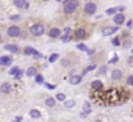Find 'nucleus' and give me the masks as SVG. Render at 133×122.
I'll use <instances>...</instances> for the list:
<instances>
[{
    "mask_svg": "<svg viewBox=\"0 0 133 122\" xmlns=\"http://www.w3.org/2000/svg\"><path fill=\"white\" fill-rule=\"evenodd\" d=\"M91 99L102 106H113V105H121L128 99V91L124 88H110V89H102V91H92Z\"/></svg>",
    "mask_w": 133,
    "mask_h": 122,
    "instance_id": "nucleus-1",
    "label": "nucleus"
},
{
    "mask_svg": "<svg viewBox=\"0 0 133 122\" xmlns=\"http://www.w3.org/2000/svg\"><path fill=\"white\" fill-rule=\"evenodd\" d=\"M77 8H78L77 0H64V3H63V13L64 14L71 16V14H74L77 11Z\"/></svg>",
    "mask_w": 133,
    "mask_h": 122,
    "instance_id": "nucleus-2",
    "label": "nucleus"
},
{
    "mask_svg": "<svg viewBox=\"0 0 133 122\" xmlns=\"http://www.w3.org/2000/svg\"><path fill=\"white\" fill-rule=\"evenodd\" d=\"M30 33H31L33 36H42V35L45 33V27H44L42 24H33V25L30 27Z\"/></svg>",
    "mask_w": 133,
    "mask_h": 122,
    "instance_id": "nucleus-3",
    "label": "nucleus"
},
{
    "mask_svg": "<svg viewBox=\"0 0 133 122\" xmlns=\"http://www.w3.org/2000/svg\"><path fill=\"white\" fill-rule=\"evenodd\" d=\"M6 33H8L10 38H19V36H22V30H21V27H17V25L8 27V28H6Z\"/></svg>",
    "mask_w": 133,
    "mask_h": 122,
    "instance_id": "nucleus-4",
    "label": "nucleus"
},
{
    "mask_svg": "<svg viewBox=\"0 0 133 122\" xmlns=\"http://www.w3.org/2000/svg\"><path fill=\"white\" fill-rule=\"evenodd\" d=\"M86 36H88L86 28H75V30L72 31V38H74V39H85Z\"/></svg>",
    "mask_w": 133,
    "mask_h": 122,
    "instance_id": "nucleus-5",
    "label": "nucleus"
},
{
    "mask_svg": "<svg viewBox=\"0 0 133 122\" xmlns=\"http://www.w3.org/2000/svg\"><path fill=\"white\" fill-rule=\"evenodd\" d=\"M96 11H97V5L94 2H88L85 5V14L86 16H92V14H96Z\"/></svg>",
    "mask_w": 133,
    "mask_h": 122,
    "instance_id": "nucleus-6",
    "label": "nucleus"
},
{
    "mask_svg": "<svg viewBox=\"0 0 133 122\" xmlns=\"http://www.w3.org/2000/svg\"><path fill=\"white\" fill-rule=\"evenodd\" d=\"M71 38H72V28H71V27L63 28V33H61V39H63V42H69Z\"/></svg>",
    "mask_w": 133,
    "mask_h": 122,
    "instance_id": "nucleus-7",
    "label": "nucleus"
},
{
    "mask_svg": "<svg viewBox=\"0 0 133 122\" xmlns=\"http://www.w3.org/2000/svg\"><path fill=\"white\" fill-rule=\"evenodd\" d=\"M13 5L16 8H21V10H28L30 8L28 0H13Z\"/></svg>",
    "mask_w": 133,
    "mask_h": 122,
    "instance_id": "nucleus-8",
    "label": "nucleus"
},
{
    "mask_svg": "<svg viewBox=\"0 0 133 122\" xmlns=\"http://www.w3.org/2000/svg\"><path fill=\"white\" fill-rule=\"evenodd\" d=\"M117 30H119V27H116V25H114V27H113V25H111V27H105V28L102 30V36H113L114 33H117Z\"/></svg>",
    "mask_w": 133,
    "mask_h": 122,
    "instance_id": "nucleus-9",
    "label": "nucleus"
},
{
    "mask_svg": "<svg viewBox=\"0 0 133 122\" xmlns=\"http://www.w3.org/2000/svg\"><path fill=\"white\" fill-rule=\"evenodd\" d=\"M59 36H61V30H59V28L52 27V28L49 30V38H50V39H56V38H59Z\"/></svg>",
    "mask_w": 133,
    "mask_h": 122,
    "instance_id": "nucleus-10",
    "label": "nucleus"
},
{
    "mask_svg": "<svg viewBox=\"0 0 133 122\" xmlns=\"http://www.w3.org/2000/svg\"><path fill=\"white\" fill-rule=\"evenodd\" d=\"M82 80H83V77H82V75H78V74H72V75H71V78H69V83H71V85H80V83H82Z\"/></svg>",
    "mask_w": 133,
    "mask_h": 122,
    "instance_id": "nucleus-11",
    "label": "nucleus"
},
{
    "mask_svg": "<svg viewBox=\"0 0 133 122\" xmlns=\"http://www.w3.org/2000/svg\"><path fill=\"white\" fill-rule=\"evenodd\" d=\"M13 91V85L11 83H3V85H0V92L2 94H10Z\"/></svg>",
    "mask_w": 133,
    "mask_h": 122,
    "instance_id": "nucleus-12",
    "label": "nucleus"
},
{
    "mask_svg": "<svg viewBox=\"0 0 133 122\" xmlns=\"http://www.w3.org/2000/svg\"><path fill=\"white\" fill-rule=\"evenodd\" d=\"M113 21H114V25H116V27H119L121 24H124V22H125V16H124L122 13H119V14H116V16L113 17Z\"/></svg>",
    "mask_w": 133,
    "mask_h": 122,
    "instance_id": "nucleus-13",
    "label": "nucleus"
},
{
    "mask_svg": "<svg viewBox=\"0 0 133 122\" xmlns=\"http://www.w3.org/2000/svg\"><path fill=\"white\" fill-rule=\"evenodd\" d=\"M91 89H92V91H102V89H103V83H102L100 80H94V82L91 83Z\"/></svg>",
    "mask_w": 133,
    "mask_h": 122,
    "instance_id": "nucleus-14",
    "label": "nucleus"
},
{
    "mask_svg": "<svg viewBox=\"0 0 133 122\" xmlns=\"http://www.w3.org/2000/svg\"><path fill=\"white\" fill-rule=\"evenodd\" d=\"M13 58L11 56H0V66H11Z\"/></svg>",
    "mask_w": 133,
    "mask_h": 122,
    "instance_id": "nucleus-15",
    "label": "nucleus"
},
{
    "mask_svg": "<svg viewBox=\"0 0 133 122\" xmlns=\"http://www.w3.org/2000/svg\"><path fill=\"white\" fill-rule=\"evenodd\" d=\"M5 49H6L8 52H11V53H19V52H21V47L16 45V44H8V45H5Z\"/></svg>",
    "mask_w": 133,
    "mask_h": 122,
    "instance_id": "nucleus-16",
    "label": "nucleus"
},
{
    "mask_svg": "<svg viewBox=\"0 0 133 122\" xmlns=\"http://www.w3.org/2000/svg\"><path fill=\"white\" fill-rule=\"evenodd\" d=\"M124 10H125L124 6H117V8H110V10H107V14H114V16H116V14L122 13Z\"/></svg>",
    "mask_w": 133,
    "mask_h": 122,
    "instance_id": "nucleus-17",
    "label": "nucleus"
},
{
    "mask_svg": "<svg viewBox=\"0 0 133 122\" xmlns=\"http://www.w3.org/2000/svg\"><path fill=\"white\" fill-rule=\"evenodd\" d=\"M111 78H113V80H121V78H122V71L114 69V71L111 72Z\"/></svg>",
    "mask_w": 133,
    "mask_h": 122,
    "instance_id": "nucleus-18",
    "label": "nucleus"
},
{
    "mask_svg": "<svg viewBox=\"0 0 133 122\" xmlns=\"http://www.w3.org/2000/svg\"><path fill=\"white\" fill-rule=\"evenodd\" d=\"M45 105H47L49 108H53V106L56 105V99H55V97H47V99H45Z\"/></svg>",
    "mask_w": 133,
    "mask_h": 122,
    "instance_id": "nucleus-19",
    "label": "nucleus"
},
{
    "mask_svg": "<svg viewBox=\"0 0 133 122\" xmlns=\"http://www.w3.org/2000/svg\"><path fill=\"white\" fill-rule=\"evenodd\" d=\"M25 74H27V77H36V75H38V71H36V67H33V66H31V67H28V69H27V72H25Z\"/></svg>",
    "mask_w": 133,
    "mask_h": 122,
    "instance_id": "nucleus-20",
    "label": "nucleus"
},
{
    "mask_svg": "<svg viewBox=\"0 0 133 122\" xmlns=\"http://www.w3.org/2000/svg\"><path fill=\"white\" fill-rule=\"evenodd\" d=\"M28 114H30L33 119H39V117H41V111H39V110H35V108H33V110H30V113H28Z\"/></svg>",
    "mask_w": 133,
    "mask_h": 122,
    "instance_id": "nucleus-21",
    "label": "nucleus"
},
{
    "mask_svg": "<svg viewBox=\"0 0 133 122\" xmlns=\"http://www.w3.org/2000/svg\"><path fill=\"white\" fill-rule=\"evenodd\" d=\"M91 110H92L91 103H88V102H86V103L83 105V113H85V114H89V113H91Z\"/></svg>",
    "mask_w": 133,
    "mask_h": 122,
    "instance_id": "nucleus-22",
    "label": "nucleus"
},
{
    "mask_svg": "<svg viewBox=\"0 0 133 122\" xmlns=\"http://www.w3.org/2000/svg\"><path fill=\"white\" fill-rule=\"evenodd\" d=\"M75 106V100H66L64 102V108H74Z\"/></svg>",
    "mask_w": 133,
    "mask_h": 122,
    "instance_id": "nucleus-23",
    "label": "nucleus"
},
{
    "mask_svg": "<svg viewBox=\"0 0 133 122\" xmlns=\"http://www.w3.org/2000/svg\"><path fill=\"white\" fill-rule=\"evenodd\" d=\"M35 52H36V50H35L33 47H25V49H24V53H25V55H31V56H33Z\"/></svg>",
    "mask_w": 133,
    "mask_h": 122,
    "instance_id": "nucleus-24",
    "label": "nucleus"
},
{
    "mask_svg": "<svg viewBox=\"0 0 133 122\" xmlns=\"http://www.w3.org/2000/svg\"><path fill=\"white\" fill-rule=\"evenodd\" d=\"M35 82H36L38 85H44V77H42L41 74H38V75L35 77Z\"/></svg>",
    "mask_w": 133,
    "mask_h": 122,
    "instance_id": "nucleus-25",
    "label": "nucleus"
},
{
    "mask_svg": "<svg viewBox=\"0 0 133 122\" xmlns=\"http://www.w3.org/2000/svg\"><path fill=\"white\" fill-rule=\"evenodd\" d=\"M55 99H56V100H59V102H66V96H64L63 92H58Z\"/></svg>",
    "mask_w": 133,
    "mask_h": 122,
    "instance_id": "nucleus-26",
    "label": "nucleus"
},
{
    "mask_svg": "<svg viewBox=\"0 0 133 122\" xmlns=\"http://www.w3.org/2000/svg\"><path fill=\"white\" fill-rule=\"evenodd\" d=\"M56 59H58V53H52V55L49 56V63H55Z\"/></svg>",
    "mask_w": 133,
    "mask_h": 122,
    "instance_id": "nucleus-27",
    "label": "nucleus"
},
{
    "mask_svg": "<svg viewBox=\"0 0 133 122\" xmlns=\"http://www.w3.org/2000/svg\"><path fill=\"white\" fill-rule=\"evenodd\" d=\"M111 44H113V45H121V38L114 36V38H113V41H111Z\"/></svg>",
    "mask_w": 133,
    "mask_h": 122,
    "instance_id": "nucleus-28",
    "label": "nucleus"
},
{
    "mask_svg": "<svg viewBox=\"0 0 133 122\" xmlns=\"http://www.w3.org/2000/svg\"><path fill=\"white\" fill-rule=\"evenodd\" d=\"M77 50H82V52H88V47L85 44H77Z\"/></svg>",
    "mask_w": 133,
    "mask_h": 122,
    "instance_id": "nucleus-29",
    "label": "nucleus"
},
{
    "mask_svg": "<svg viewBox=\"0 0 133 122\" xmlns=\"http://www.w3.org/2000/svg\"><path fill=\"white\" fill-rule=\"evenodd\" d=\"M17 74H19V67H11V69H10V75H14V77H16Z\"/></svg>",
    "mask_w": 133,
    "mask_h": 122,
    "instance_id": "nucleus-30",
    "label": "nucleus"
},
{
    "mask_svg": "<svg viewBox=\"0 0 133 122\" xmlns=\"http://www.w3.org/2000/svg\"><path fill=\"white\" fill-rule=\"evenodd\" d=\"M125 83H127L128 86H133V75H128V77L125 78Z\"/></svg>",
    "mask_w": 133,
    "mask_h": 122,
    "instance_id": "nucleus-31",
    "label": "nucleus"
},
{
    "mask_svg": "<svg viewBox=\"0 0 133 122\" xmlns=\"http://www.w3.org/2000/svg\"><path fill=\"white\" fill-rule=\"evenodd\" d=\"M61 63H63V66H64V67H68V66H69V64H71V61H69V59H68V58H64V59H63V61H61Z\"/></svg>",
    "mask_w": 133,
    "mask_h": 122,
    "instance_id": "nucleus-32",
    "label": "nucleus"
},
{
    "mask_svg": "<svg viewBox=\"0 0 133 122\" xmlns=\"http://www.w3.org/2000/svg\"><path fill=\"white\" fill-rule=\"evenodd\" d=\"M33 58H35V59H41V58H42V55H41V53H39V52L36 50V52L33 53Z\"/></svg>",
    "mask_w": 133,
    "mask_h": 122,
    "instance_id": "nucleus-33",
    "label": "nucleus"
},
{
    "mask_svg": "<svg viewBox=\"0 0 133 122\" xmlns=\"http://www.w3.org/2000/svg\"><path fill=\"white\" fill-rule=\"evenodd\" d=\"M10 19H11V21H19L21 16H19V14H13V16H10Z\"/></svg>",
    "mask_w": 133,
    "mask_h": 122,
    "instance_id": "nucleus-34",
    "label": "nucleus"
},
{
    "mask_svg": "<svg viewBox=\"0 0 133 122\" xmlns=\"http://www.w3.org/2000/svg\"><path fill=\"white\" fill-rule=\"evenodd\" d=\"M92 69H96V66H88V67L85 69V72H83V74H88V72H89V71H92Z\"/></svg>",
    "mask_w": 133,
    "mask_h": 122,
    "instance_id": "nucleus-35",
    "label": "nucleus"
},
{
    "mask_svg": "<svg viewBox=\"0 0 133 122\" xmlns=\"http://www.w3.org/2000/svg\"><path fill=\"white\" fill-rule=\"evenodd\" d=\"M107 72V66H102L100 69H99V74H105Z\"/></svg>",
    "mask_w": 133,
    "mask_h": 122,
    "instance_id": "nucleus-36",
    "label": "nucleus"
},
{
    "mask_svg": "<svg viewBox=\"0 0 133 122\" xmlns=\"http://www.w3.org/2000/svg\"><path fill=\"white\" fill-rule=\"evenodd\" d=\"M45 86H47L49 89H55V88H56V85H50V83H45Z\"/></svg>",
    "mask_w": 133,
    "mask_h": 122,
    "instance_id": "nucleus-37",
    "label": "nucleus"
},
{
    "mask_svg": "<svg viewBox=\"0 0 133 122\" xmlns=\"http://www.w3.org/2000/svg\"><path fill=\"white\" fill-rule=\"evenodd\" d=\"M116 61H117V56H114V58H111V59H110V63H116Z\"/></svg>",
    "mask_w": 133,
    "mask_h": 122,
    "instance_id": "nucleus-38",
    "label": "nucleus"
},
{
    "mask_svg": "<svg viewBox=\"0 0 133 122\" xmlns=\"http://www.w3.org/2000/svg\"><path fill=\"white\" fill-rule=\"evenodd\" d=\"M21 120H22V117H21V116H17V117L14 119V122H21Z\"/></svg>",
    "mask_w": 133,
    "mask_h": 122,
    "instance_id": "nucleus-39",
    "label": "nucleus"
},
{
    "mask_svg": "<svg viewBox=\"0 0 133 122\" xmlns=\"http://www.w3.org/2000/svg\"><path fill=\"white\" fill-rule=\"evenodd\" d=\"M56 2H64V0H56Z\"/></svg>",
    "mask_w": 133,
    "mask_h": 122,
    "instance_id": "nucleus-40",
    "label": "nucleus"
},
{
    "mask_svg": "<svg viewBox=\"0 0 133 122\" xmlns=\"http://www.w3.org/2000/svg\"><path fill=\"white\" fill-rule=\"evenodd\" d=\"M0 41H2V33H0Z\"/></svg>",
    "mask_w": 133,
    "mask_h": 122,
    "instance_id": "nucleus-41",
    "label": "nucleus"
},
{
    "mask_svg": "<svg viewBox=\"0 0 133 122\" xmlns=\"http://www.w3.org/2000/svg\"><path fill=\"white\" fill-rule=\"evenodd\" d=\"M41 2H49V0H41Z\"/></svg>",
    "mask_w": 133,
    "mask_h": 122,
    "instance_id": "nucleus-42",
    "label": "nucleus"
},
{
    "mask_svg": "<svg viewBox=\"0 0 133 122\" xmlns=\"http://www.w3.org/2000/svg\"><path fill=\"white\" fill-rule=\"evenodd\" d=\"M131 55H133V49H131Z\"/></svg>",
    "mask_w": 133,
    "mask_h": 122,
    "instance_id": "nucleus-43",
    "label": "nucleus"
}]
</instances>
